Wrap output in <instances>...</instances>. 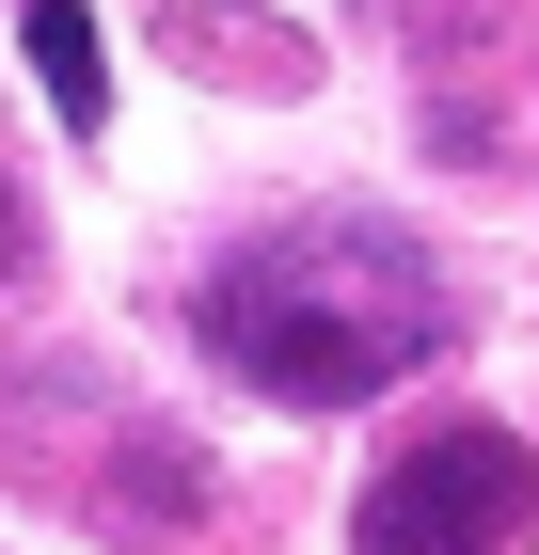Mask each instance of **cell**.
Here are the masks:
<instances>
[{
    "instance_id": "cell-1",
    "label": "cell",
    "mask_w": 539,
    "mask_h": 555,
    "mask_svg": "<svg viewBox=\"0 0 539 555\" xmlns=\"http://www.w3.org/2000/svg\"><path fill=\"white\" fill-rule=\"evenodd\" d=\"M191 334H207V365H239L286 413H365L460 334V301L397 222H270L191 286Z\"/></svg>"
},
{
    "instance_id": "cell-2",
    "label": "cell",
    "mask_w": 539,
    "mask_h": 555,
    "mask_svg": "<svg viewBox=\"0 0 539 555\" xmlns=\"http://www.w3.org/2000/svg\"><path fill=\"white\" fill-rule=\"evenodd\" d=\"M524 524H539V444H524V428L445 413V428H413V444L365 476L349 555H508Z\"/></svg>"
},
{
    "instance_id": "cell-3",
    "label": "cell",
    "mask_w": 539,
    "mask_h": 555,
    "mask_svg": "<svg viewBox=\"0 0 539 555\" xmlns=\"http://www.w3.org/2000/svg\"><path fill=\"white\" fill-rule=\"evenodd\" d=\"M16 48H33L48 128H64V143H95V128H112V48H95V16H80V0H16Z\"/></svg>"
},
{
    "instance_id": "cell-4",
    "label": "cell",
    "mask_w": 539,
    "mask_h": 555,
    "mask_svg": "<svg viewBox=\"0 0 539 555\" xmlns=\"http://www.w3.org/2000/svg\"><path fill=\"white\" fill-rule=\"evenodd\" d=\"M33 270V207H16V175H0V286Z\"/></svg>"
}]
</instances>
